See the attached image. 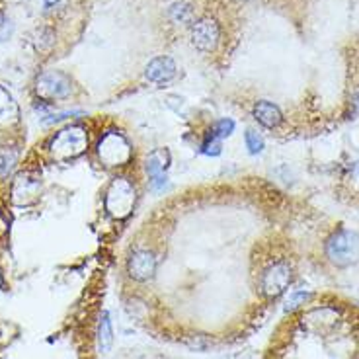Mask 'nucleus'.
<instances>
[{
	"mask_svg": "<svg viewBox=\"0 0 359 359\" xmlns=\"http://www.w3.org/2000/svg\"><path fill=\"white\" fill-rule=\"evenodd\" d=\"M326 256L338 268H348L359 262V234L340 229L326 241Z\"/></svg>",
	"mask_w": 359,
	"mask_h": 359,
	"instance_id": "nucleus-1",
	"label": "nucleus"
},
{
	"mask_svg": "<svg viewBox=\"0 0 359 359\" xmlns=\"http://www.w3.org/2000/svg\"><path fill=\"white\" fill-rule=\"evenodd\" d=\"M88 149V133L81 126L67 127L55 135L51 141V154L57 161H72Z\"/></svg>",
	"mask_w": 359,
	"mask_h": 359,
	"instance_id": "nucleus-2",
	"label": "nucleus"
},
{
	"mask_svg": "<svg viewBox=\"0 0 359 359\" xmlns=\"http://www.w3.org/2000/svg\"><path fill=\"white\" fill-rule=\"evenodd\" d=\"M135 186L131 180L116 178L109 184L108 194H106V211L114 219H126L131 215L135 207Z\"/></svg>",
	"mask_w": 359,
	"mask_h": 359,
	"instance_id": "nucleus-3",
	"label": "nucleus"
},
{
	"mask_svg": "<svg viewBox=\"0 0 359 359\" xmlns=\"http://www.w3.org/2000/svg\"><path fill=\"white\" fill-rule=\"evenodd\" d=\"M100 161L106 166H126L133 158V147L119 131H109L98 143Z\"/></svg>",
	"mask_w": 359,
	"mask_h": 359,
	"instance_id": "nucleus-4",
	"label": "nucleus"
},
{
	"mask_svg": "<svg viewBox=\"0 0 359 359\" xmlns=\"http://www.w3.org/2000/svg\"><path fill=\"white\" fill-rule=\"evenodd\" d=\"M291 279H293V269L289 266V262H276V264H271L262 273V295L268 297V299H278L291 285Z\"/></svg>",
	"mask_w": 359,
	"mask_h": 359,
	"instance_id": "nucleus-5",
	"label": "nucleus"
},
{
	"mask_svg": "<svg viewBox=\"0 0 359 359\" xmlns=\"http://www.w3.org/2000/svg\"><path fill=\"white\" fill-rule=\"evenodd\" d=\"M189 37H191V45L196 49L203 51V53H211V51H215L217 45L221 41V26L217 20L209 18V16L199 18L198 22H194Z\"/></svg>",
	"mask_w": 359,
	"mask_h": 359,
	"instance_id": "nucleus-6",
	"label": "nucleus"
},
{
	"mask_svg": "<svg viewBox=\"0 0 359 359\" xmlns=\"http://www.w3.org/2000/svg\"><path fill=\"white\" fill-rule=\"evenodd\" d=\"M72 82L71 79L59 71H51L41 74L36 82V92L39 98L43 100H59L67 98L71 94Z\"/></svg>",
	"mask_w": 359,
	"mask_h": 359,
	"instance_id": "nucleus-7",
	"label": "nucleus"
},
{
	"mask_svg": "<svg viewBox=\"0 0 359 359\" xmlns=\"http://www.w3.org/2000/svg\"><path fill=\"white\" fill-rule=\"evenodd\" d=\"M127 271L135 281H149L156 273V258L153 252L135 250L127 260Z\"/></svg>",
	"mask_w": 359,
	"mask_h": 359,
	"instance_id": "nucleus-8",
	"label": "nucleus"
},
{
	"mask_svg": "<svg viewBox=\"0 0 359 359\" xmlns=\"http://www.w3.org/2000/svg\"><path fill=\"white\" fill-rule=\"evenodd\" d=\"M39 180L29 176V174H20L14 186H12V199L18 205H27L32 201H36L39 196Z\"/></svg>",
	"mask_w": 359,
	"mask_h": 359,
	"instance_id": "nucleus-9",
	"label": "nucleus"
},
{
	"mask_svg": "<svg viewBox=\"0 0 359 359\" xmlns=\"http://www.w3.org/2000/svg\"><path fill=\"white\" fill-rule=\"evenodd\" d=\"M176 74V63L170 57H156L144 69V76L151 82H168Z\"/></svg>",
	"mask_w": 359,
	"mask_h": 359,
	"instance_id": "nucleus-10",
	"label": "nucleus"
},
{
	"mask_svg": "<svg viewBox=\"0 0 359 359\" xmlns=\"http://www.w3.org/2000/svg\"><path fill=\"white\" fill-rule=\"evenodd\" d=\"M254 117L260 121L262 126L269 127V129L278 127L283 121V116H281L278 106L273 102H268V100H262L254 106Z\"/></svg>",
	"mask_w": 359,
	"mask_h": 359,
	"instance_id": "nucleus-11",
	"label": "nucleus"
},
{
	"mask_svg": "<svg viewBox=\"0 0 359 359\" xmlns=\"http://www.w3.org/2000/svg\"><path fill=\"white\" fill-rule=\"evenodd\" d=\"M20 117V109L8 90L0 86V126H12Z\"/></svg>",
	"mask_w": 359,
	"mask_h": 359,
	"instance_id": "nucleus-12",
	"label": "nucleus"
},
{
	"mask_svg": "<svg viewBox=\"0 0 359 359\" xmlns=\"http://www.w3.org/2000/svg\"><path fill=\"white\" fill-rule=\"evenodd\" d=\"M168 162H170V154H168L166 149H156V151L149 154V158H147V172H149L151 180L164 176V170L168 168Z\"/></svg>",
	"mask_w": 359,
	"mask_h": 359,
	"instance_id": "nucleus-13",
	"label": "nucleus"
},
{
	"mask_svg": "<svg viewBox=\"0 0 359 359\" xmlns=\"http://www.w3.org/2000/svg\"><path fill=\"white\" fill-rule=\"evenodd\" d=\"M98 346L102 353H108L114 346V328H111V320H109V313L104 311L100 316L98 323Z\"/></svg>",
	"mask_w": 359,
	"mask_h": 359,
	"instance_id": "nucleus-14",
	"label": "nucleus"
},
{
	"mask_svg": "<svg viewBox=\"0 0 359 359\" xmlns=\"http://www.w3.org/2000/svg\"><path fill=\"white\" fill-rule=\"evenodd\" d=\"M18 151L16 149H2L0 151V178H6L10 172L16 168Z\"/></svg>",
	"mask_w": 359,
	"mask_h": 359,
	"instance_id": "nucleus-15",
	"label": "nucleus"
},
{
	"mask_svg": "<svg viewBox=\"0 0 359 359\" xmlns=\"http://www.w3.org/2000/svg\"><path fill=\"white\" fill-rule=\"evenodd\" d=\"M170 18L176 24H189L194 20V8L189 4H174L170 8Z\"/></svg>",
	"mask_w": 359,
	"mask_h": 359,
	"instance_id": "nucleus-16",
	"label": "nucleus"
},
{
	"mask_svg": "<svg viewBox=\"0 0 359 359\" xmlns=\"http://www.w3.org/2000/svg\"><path fill=\"white\" fill-rule=\"evenodd\" d=\"M233 131H234V121L233 119H229V117H224V119H219V121L213 123L209 135H211V137H217V139H224V137H231Z\"/></svg>",
	"mask_w": 359,
	"mask_h": 359,
	"instance_id": "nucleus-17",
	"label": "nucleus"
},
{
	"mask_svg": "<svg viewBox=\"0 0 359 359\" xmlns=\"http://www.w3.org/2000/svg\"><path fill=\"white\" fill-rule=\"evenodd\" d=\"M309 299H311V293H309V291H295V293H291L287 299V303H285V313H293L297 309H301Z\"/></svg>",
	"mask_w": 359,
	"mask_h": 359,
	"instance_id": "nucleus-18",
	"label": "nucleus"
},
{
	"mask_svg": "<svg viewBox=\"0 0 359 359\" xmlns=\"http://www.w3.org/2000/svg\"><path fill=\"white\" fill-rule=\"evenodd\" d=\"M244 139H246V147H248L250 154H260L264 151V139H262L260 133L248 129L246 135H244Z\"/></svg>",
	"mask_w": 359,
	"mask_h": 359,
	"instance_id": "nucleus-19",
	"label": "nucleus"
},
{
	"mask_svg": "<svg viewBox=\"0 0 359 359\" xmlns=\"http://www.w3.org/2000/svg\"><path fill=\"white\" fill-rule=\"evenodd\" d=\"M201 153L209 154V156H217V154L221 153V139L207 135L205 143L201 144Z\"/></svg>",
	"mask_w": 359,
	"mask_h": 359,
	"instance_id": "nucleus-20",
	"label": "nucleus"
},
{
	"mask_svg": "<svg viewBox=\"0 0 359 359\" xmlns=\"http://www.w3.org/2000/svg\"><path fill=\"white\" fill-rule=\"evenodd\" d=\"M72 116H81V111H63V114H57V116L47 117V119H45V123H47V126H49V123H57V121H63V119Z\"/></svg>",
	"mask_w": 359,
	"mask_h": 359,
	"instance_id": "nucleus-21",
	"label": "nucleus"
},
{
	"mask_svg": "<svg viewBox=\"0 0 359 359\" xmlns=\"http://www.w3.org/2000/svg\"><path fill=\"white\" fill-rule=\"evenodd\" d=\"M55 2H59V0H45V6H51Z\"/></svg>",
	"mask_w": 359,
	"mask_h": 359,
	"instance_id": "nucleus-22",
	"label": "nucleus"
},
{
	"mask_svg": "<svg viewBox=\"0 0 359 359\" xmlns=\"http://www.w3.org/2000/svg\"><path fill=\"white\" fill-rule=\"evenodd\" d=\"M2 26H4V18H2V14H0V29H2Z\"/></svg>",
	"mask_w": 359,
	"mask_h": 359,
	"instance_id": "nucleus-23",
	"label": "nucleus"
},
{
	"mask_svg": "<svg viewBox=\"0 0 359 359\" xmlns=\"http://www.w3.org/2000/svg\"><path fill=\"white\" fill-rule=\"evenodd\" d=\"M0 287H2V273H0Z\"/></svg>",
	"mask_w": 359,
	"mask_h": 359,
	"instance_id": "nucleus-24",
	"label": "nucleus"
},
{
	"mask_svg": "<svg viewBox=\"0 0 359 359\" xmlns=\"http://www.w3.org/2000/svg\"><path fill=\"white\" fill-rule=\"evenodd\" d=\"M355 359H359V353H358V355H355Z\"/></svg>",
	"mask_w": 359,
	"mask_h": 359,
	"instance_id": "nucleus-25",
	"label": "nucleus"
},
{
	"mask_svg": "<svg viewBox=\"0 0 359 359\" xmlns=\"http://www.w3.org/2000/svg\"><path fill=\"white\" fill-rule=\"evenodd\" d=\"M358 174H359V164H358Z\"/></svg>",
	"mask_w": 359,
	"mask_h": 359,
	"instance_id": "nucleus-26",
	"label": "nucleus"
}]
</instances>
